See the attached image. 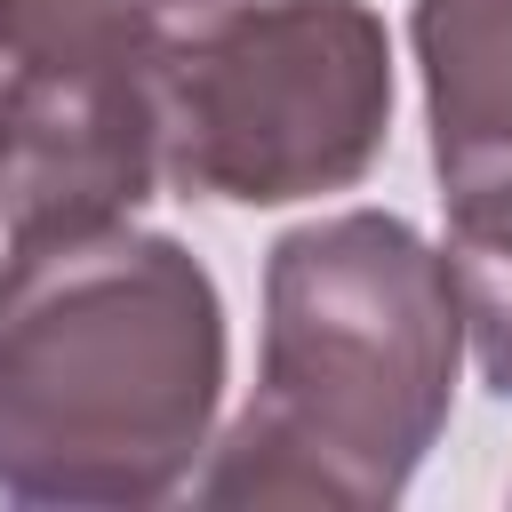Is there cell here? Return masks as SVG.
<instances>
[{"label":"cell","instance_id":"obj_1","mask_svg":"<svg viewBox=\"0 0 512 512\" xmlns=\"http://www.w3.org/2000/svg\"><path fill=\"white\" fill-rule=\"evenodd\" d=\"M224 296L176 232L88 224L0 256V496L136 512L192 488L224 408Z\"/></svg>","mask_w":512,"mask_h":512},{"label":"cell","instance_id":"obj_2","mask_svg":"<svg viewBox=\"0 0 512 512\" xmlns=\"http://www.w3.org/2000/svg\"><path fill=\"white\" fill-rule=\"evenodd\" d=\"M456 368L464 296L448 248L392 208L288 224L264 256L256 392L208 440L192 496L384 512L440 448Z\"/></svg>","mask_w":512,"mask_h":512},{"label":"cell","instance_id":"obj_3","mask_svg":"<svg viewBox=\"0 0 512 512\" xmlns=\"http://www.w3.org/2000/svg\"><path fill=\"white\" fill-rule=\"evenodd\" d=\"M392 136V32L368 0H216L168 32L160 176L184 200L352 192Z\"/></svg>","mask_w":512,"mask_h":512},{"label":"cell","instance_id":"obj_4","mask_svg":"<svg viewBox=\"0 0 512 512\" xmlns=\"http://www.w3.org/2000/svg\"><path fill=\"white\" fill-rule=\"evenodd\" d=\"M168 24L152 0H0V232L128 224L168 176Z\"/></svg>","mask_w":512,"mask_h":512},{"label":"cell","instance_id":"obj_5","mask_svg":"<svg viewBox=\"0 0 512 512\" xmlns=\"http://www.w3.org/2000/svg\"><path fill=\"white\" fill-rule=\"evenodd\" d=\"M408 48L424 72L448 264H512V0H416Z\"/></svg>","mask_w":512,"mask_h":512},{"label":"cell","instance_id":"obj_6","mask_svg":"<svg viewBox=\"0 0 512 512\" xmlns=\"http://www.w3.org/2000/svg\"><path fill=\"white\" fill-rule=\"evenodd\" d=\"M464 296V344L480 360V384L512 400V264H448Z\"/></svg>","mask_w":512,"mask_h":512},{"label":"cell","instance_id":"obj_7","mask_svg":"<svg viewBox=\"0 0 512 512\" xmlns=\"http://www.w3.org/2000/svg\"><path fill=\"white\" fill-rule=\"evenodd\" d=\"M152 8H192V0H152Z\"/></svg>","mask_w":512,"mask_h":512}]
</instances>
